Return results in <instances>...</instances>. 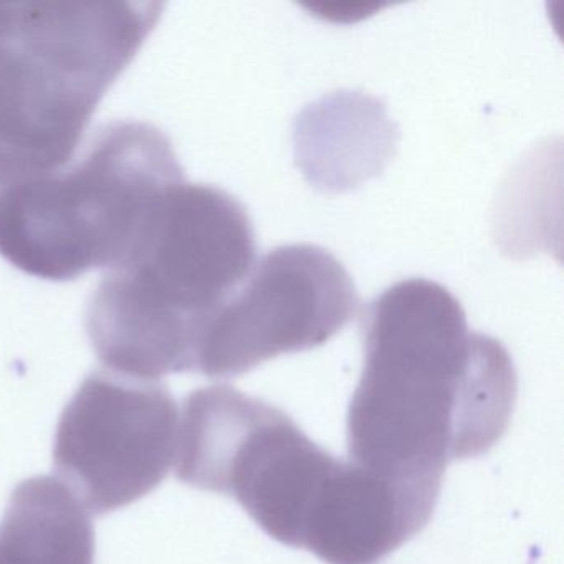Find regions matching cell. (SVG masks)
Segmentation results:
<instances>
[{
    "mask_svg": "<svg viewBox=\"0 0 564 564\" xmlns=\"http://www.w3.org/2000/svg\"><path fill=\"white\" fill-rule=\"evenodd\" d=\"M365 368L348 409L349 460L389 477L441 478L507 431L517 372L500 341L471 332L460 302L402 280L361 316Z\"/></svg>",
    "mask_w": 564,
    "mask_h": 564,
    "instance_id": "1",
    "label": "cell"
},
{
    "mask_svg": "<svg viewBox=\"0 0 564 564\" xmlns=\"http://www.w3.org/2000/svg\"><path fill=\"white\" fill-rule=\"evenodd\" d=\"M256 262L252 220L236 197L174 184L88 303L95 352L108 371L141 381L194 372L207 325Z\"/></svg>",
    "mask_w": 564,
    "mask_h": 564,
    "instance_id": "2",
    "label": "cell"
},
{
    "mask_svg": "<svg viewBox=\"0 0 564 564\" xmlns=\"http://www.w3.org/2000/svg\"><path fill=\"white\" fill-rule=\"evenodd\" d=\"M161 11L158 2L0 4V186L74 160Z\"/></svg>",
    "mask_w": 564,
    "mask_h": 564,
    "instance_id": "3",
    "label": "cell"
},
{
    "mask_svg": "<svg viewBox=\"0 0 564 564\" xmlns=\"http://www.w3.org/2000/svg\"><path fill=\"white\" fill-rule=\"evenodd\" d=\"M181 181L183 167L163 131L111 121L58 170L0 186V256L52 282L108 270Z\"/></svg>",
    "mask_w": 564,
    "mask_h": 564,
    "instance_id": "4",
    "label": "cell"
},
{
    "mask_svg": "<svg viewBox=\"0 0 564 564\" xmlns=\"http://www.w3.org/2000/svg\"><path fill=\"white\" fill-rule=\"evenodd\" d=\"M177 478L240 507L273 540L299 547L339 458L286 412L230 386L197 389L177 422Z\"/></svg>",
    "mask_w": 564,
    "mask_h": 564,
    "instance_id": "5",
    "label": "cell"
},
{
    "mask_svg": "<svg viewBox=\"0 0 564 564\" xmlns=\"http://www.w3.org/2000/svg\"><path fill=\"white\" fill-rule=\"evenodd\" d=\"M359 308L348 270L312 243L276 247L257 260L214 315L197 346L194 372L237 378L280 355L318 348Z\"/></svg>",
    "mask_w": 564,
    "mask_h": 564,
    "instance_id": "6",
    "label": "cell"
},
{
    "mask_svg": "<svg viewBox=\"0 0 564 564\" xmlns=\"http://www.w3.org/2000/svg\"><path fill=\"white\" fill-rule=\"evenodd\" d=\"M176 401L166 386L95 371L65 408L54 464L91 514L110 513L153 491L176 457Z\"/></svg>",
    "mask_w": 564,
    "mask_h": 564,
    "instance_id": "7",
    "label": "cell"
},
{
    "mask_svg": "<svg viewBox=\"0 0 564 564\" xmlns=\"http://www.w3.org/2000/svg\"><path fill=\"white\" fill-rule=\"evenodd\" d=\"M87 510L54 477L22 481L0 521V564H94Z\"/></svg>",
    "mask_w": 564,
    "mask_h": 564,
    "instance_id": "8",
    "label": "cell"
}]
</instances>
